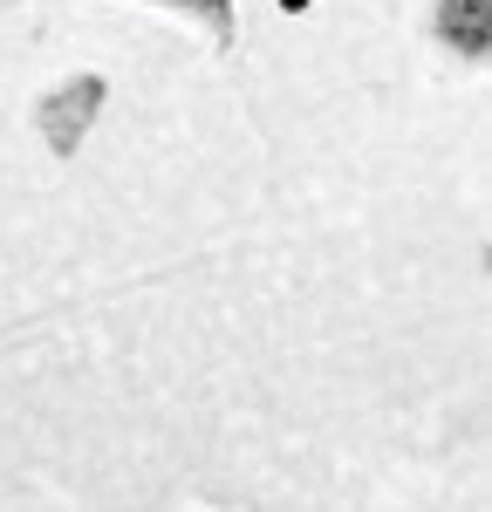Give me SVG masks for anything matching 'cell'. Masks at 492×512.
<instances>
[]
</instances>
